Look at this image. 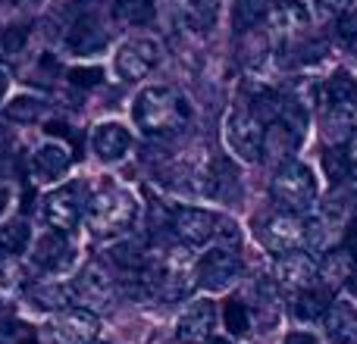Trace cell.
<instances>
[{
  "instance_id": "1",
  "label": "cell",
  "mask_w": 357,
  "mask_h": 344,
  "mask_svg": "<svg viewBox=\"0 0 357 344\" xmlns=\"http://www.w3.org/2000/svg\"><path fill=\"white\" fill-rule=\"evenodd\" d=\"M191 116V107L185 100L182 91L169 85H151L144 88L135 97L132 107V119H135V129H142V135L148 138H163L178 132Z\"/></svg>"
},
{
  "instance_id": "2",
  "label": "cell",
  "mask_w": 357,
  "mask_h": 344,
  "mask_svg": "<svg viewBox=\"0 0 357 344\" xmlns=\"http://www.w3.org/2000/svg\"><path fill=\"white\" fill-rule=\"evenodd\" d=\"M138 216V201L129 188L116 182H107L94 197H88L85 219L98 238H113V235L129 232V226Z\"/></svg>"
},
{
  "instance_id": "3",
  "label": "cell",
  "mask_w": 357,
  "mask_h": 344,
  "mask_svg": "<svg viewBox=\"0 0 357 344\" xmlns=\"http://www.w3.org/2000/svg\"><path fill=\"white\" fill-rule=\"evenodd\" d=\"M273 197L282 210L289 213H298L301 216L304 210H310L317 203V178H314V169L307 163H298V160H289L276 169L273 175Z\"/></svg>"
},
{
  "instance_id": "4",
  "label": "cell",
  "mask_w": 357,
  "mask_h": 344,
  "mask_svg": "<svg viewBox=\"0 0 357 344\" xmlns=\"http://www.w3.org/2000/svg\"><path fill=\"white\" fill-rule=\"evenodd\" d=\"M264 119L254 107H248L245 100L232 107V113L226 116V144L238 160L254 163L264 154Z\"/></svg>"
},
{
  "instance_id": "5",
  "label": "cell",
  "mask_w": 357,
  "mask_h": 344,
  "mask_svg": "<svg viewBox=\"0 0 357 344\" xmlns=\"http://www.w3.org/2000/svg\"><path fill=\"white\" fill-rule=\"evenodd\" d=\"M85 210H88L85 185L69 182L47 194V201H44V219H47V226L56 228V232H69V228L79 226Z\"/></svg>"
},
{
  "instance_id": "6",
  "label": "cell",
  "mask_w": 357,
  "mask_h": 344,
  "mask_svg": "<svg viewBox=\"0 0 357 344\" xmlns=\"http://www.w3.org/2000/svg\"><path fill=\"white\" fill-rule=\"evenodd\" d=\"M216 228H220V216L204 207H176L169 213V232L182 244H207V241L216 238Z\"/></svg>"
},
{
  "instance_id": "7",
  "label": "cell",
  "mask_w": 357,
  "mask_h": 344,
  "mask_svg": "<svg viewBox=\"0 0 357 344\" xmlns=\"http://www.w3.org/2000/svg\"><path fill=\"white\" fill-rule=\"evenodd\" d=\"M241 279V260L229 247H210L197 263V282L207 291H226Z\"/></svg>"
},
{
  "instance_id": "8",
  "label": "cell",
  "mask_w": 357,
  "mask_h": 344,
  "mask_svg": "<svg viewBox=\"0 0 357 344\" xmlns=\"http://www.w3.org/2000/svg\"><path fill=\"white\" fill-rule=\"evenodd\" d=\"M260 238H264V247L276 260L285 257V253H291V251H301L304 247V219L298 213H289V210H285V213H276L264 222Z\"/></svg>"
},
{
  "instance_id": "9",
  "label": "cell",
  "mask_w": 357,
  "mask_h": 344,
  "mask_svg": "<svg viewBox=\"0 0 357 344\" xmlns=\"http://www.w3.org/2000/svg\"><path fill=\"white\" fill-rule=\"evenodd\" d=\"M98 335V316L88 307H63L50 320V338L56 344H88Z\"/></svg>"
},
{
  "instance_id": "10",
  "label": "cell",
  "mask_w": 357,
  "mask_h": 344,
  "mask_svg": "<svg viewBox=\"0 0 357 344\" xmlns=\"http://www.w3.org/2000/svg\"><path fill=\"white\" fill-rule=\"evenodd\" d=\"M157 63H160V44L151 41V38H132V41H126L119 47L113 66H116L119 79L135 81V79H144Z\"/></svg>"
},
{
  "instance_id": "11",
  "label": "cell",
  "mask_w": 357,
  "mask_h": 344,
  "mask_svg": "<svg viewBox=\"0 0 357 344\" xmlns=\"http://www.w3.org/2000/svg\"><path fill=\"white\" fill-rule=\"evenodd\" d=\"M69 291H73L75 304H85V307H104V304L113 301V279H110V272H107V266L100 263V260H91V263H85V269L79 272V279L69 285Z\"/></svg>"
},
{
  "instance_id": "12",
  "label": "cell",
  "mask_w": 357,
  "mask_h": 344,
  "mask_svg": "<svg viewBox=\"0 0 357 344\" xmlns=\"http://www.w3.org/2000/svg\"><path fill=\"white\" fill-rule=\"evenodd\" d=\"M304 132H298L291 123H285L282 116L270 119V125L264 129V160H270L273 166H282V163H289L291 157H295L298 144H301Z\"/></svg>"
},
{
  "instance_id": "13",
  "label": "cell",
  "mask_w": 357,
  "mask_h": 344,
  "mask_svg": "<svg viewBox=\"0 0 357 344\" xmlns=\"http://www.w3.org/2000/svg\"><path fill=\"white\" fill-rule=\"evenodd\" d=\"M213 326H216V307L210 301H197L178 316L176 338L182 344H204V341H210Z\"/></svg>"
},
{
  "instance_id": "14",
  "label": "cell",
  "mask_w": 357,
  "mask_h": 344,
  "mask_svg": "<svg viewBox=\"0 0 357 344\" xmlns=\"http://www.w3.org/2000/svg\"><path fill=\"white\" fill-rule=\"evenodd\" d=\"M314 282H317V263L310 253H304V247L279 257V263H276V285L279 288L304 291Z\"/></svg>"
},
{
  "instance_id": "15",
  "label": "cell",
  "mask_w": 357,
  "mask_h": 344,
  "mask_svg": "<svg viewBox=\"0 0 357 344\" xmlns=\"http://www.w3.org/2000/svg\"><path fill=\"white\" fill-rule=\"evenodd\" d=\"M323 100L333 119H351L357 110V81L348 72H335L323 88Z\"/></svg>"
},
{
  "instance_id": "16",
  "label": "cell",
  "mask_w": 357,
  "mask_h": 344,
  "mask_svg": "<svg viewBox=\"0 0 357 344\" xmlns=\"http://www.w3.org/2000/svg\"><path fill=\"white\" fill-rule=\"evenodd\" d=\"M73 260H75V251H73V244H69L66 232H56L54 228V232H47L35 244V263L41 266L44 272H63L73 266Z\"/></svg>"
},
{
  "instance_id": "17",
  "label": "cell",
  "mask_w": 357,
  "mask_h": 344,
  "mask_svg": "<svg viewBox=\"0 0 357 344\" xmlns=\"http://www.w3.org/2000/svg\"><path fill=\"white\" fill-rule=\"evenodd\" d=\"M91 148L104 163H116V160H123V157L129 154L132 135H129V129H126L123 123H100L98 129H94V135H91Z\"/></svg>"
},
{
  "instance_id": "18",
  "label": "cell",
  "mask_w": 357,
  "mask_h": 344,
  "mask_svg": "<svg viewBox=\"0 0 357 344\" xmlns=\"http://www.w3.org/2000/svg\"><path fill=\"white\" fill-rule=\"evenodd\" d=\"M329 344H357V304L335 301L323 316Z\"/></svg>"
},
{
  "instance_id": "19",
  "label": "cell",
  "mask_w": 357,
  "mask_h": 344,
  "mask_svg": "<svg viewBox=\"0 0 357 344\" xmlns=\"http://www.w3.org/2000/svg\"><path fill=\"white\" fill-rule=\"evenodd\" d=\"M66 44H69V50H75V54H98V50L107 47V31L100 29L94 13H82V16L69 25Z\"/></svg>"
},
{
  "instance_id": "20",
  "label": "cell",
  "mask_w": 357,
  "mask_h": 344,
  "mask_svg": "<svg viewBox=\"0 0 357 344\" xmlns=\"http://www.w3.org/2000/svg\"><path fill=\"white\" fill-rule=\"evenodd\" d=\"M342 222L335 219V216L329 213H320V216H310L307 222H304V247H307L310 253H326L329 247L335 244V238L342 235Z\"/></svg>"
},
{
  "instance_id": "21",
  "label": "cell",
  "mask_w": 357,
  "mask_h": 344,
  "mask_svg": "<svg viewBox=\"0 0 357 344\" xmlns=\"http://www.w3.org/2000/svg\"><path fill=\"white\" fill-rule=\"evenodd\" d=\"M354 272H357V257L351 247H329L323 266L317 269V276L323 279L326 288H335V285H342L345 279H351Z\"/></svg>"
},
{
  "instance_id": "22",
  "label": "cell",
  "mask_w": 357,
  "mask_h": 344,
  "mask_svg": "<svg viewBox=\"0 0 357 344\" xmlns=\"http://www.w3.org/2000/svg\"><path fill=\"white\" fill-rule=\"evenodd\" d=\"M329 310V288L323 285V288H304V291H295V301H291V316H295L298 322H304V326H310V322H320L323 316H326Z\"/></svg>"
},
{
  "instance_id": "23",
  "label": "cell",
  "mask_w": 357,
  "mask_h": 344,
  "mask_svg": "<svg viewBox=\"0 0 357 344\" xmlns=\"http://www.w3.org/2000/svg\"><path fill=\"white\" fill-rule=\"evenodd\" d=\"M270 60V38L264 29H248L241 31V44H238V63L245 72H260L264 63Z\"/></svg>"
},
{
  "instance_id": "24",
  "label": "cell",
  "mask_w": 357,
  "mask_h": 344,
  "mask_svg": "<svg viewBox=\"0 0 357 344\" xmlns=\"http://www.w3.org/2000/svg\"><path fill=\"white\" fill-rule=\"evenodd\" d=\"M69 163H73V154H69L63 144H56V141L41 144V148L31 154V172H35L38 178H56V175H63V172L69 169Z\"/></svg>"
},
{
  "instance_id": "25",
  "label": "cell",
  "mask_w": 357,
  "mask_h": 344,
  "mask_svg": "<svg viewBox=\"0 0 357 344\" xmlns=\"http://www.w3.org/2000/svg\"><path fill=\"white\" fill-rule=\"evenodd\" d=\"M176 10H178V16H182V22L188 25L191 31H197V35H204V31H210L216 25L213 0H178Z\"/></svg>"
},
{
  "instance_id": "26",
  "label": "cell",
  "mask_w": 357,
  "mask_h": 344,
  "mask_svg": "<svg viewBox=\"0 0 357 344\" xmlns=\"http://www.w3.org/2000/svg\"><path fill=\"white\" fill-rule=\"evenodd\" d=\"M113 263H119L129 272H144L151 266V251L142 244V241H123V244L113 247Z\"/></svg>"
},
{
  "instance_id": "27",
  "label": "cell",
  "mask_w": 357,
  "mask_h": 344,
  "mask_svg": "<svg viewBox=\"0 0 357 344\" xmlns=\"http://www.w3.org/2000/svg\"><path fill=\"white\" fill-rule=\"evenodd\" d=\"M270 3L273 0H235V10H232L235 29L238 31L257 29V25L270 16Z\"/></svg>"
},
{
  "instance_id": "28",
  "label": "cell",
  "mask_w": 357,
  "mask_h": 344,
  "mask_svg": "<svg viewBox=\"0 0 357 344\" xmlns=\"http://www.w3.org/2000/svg\"><path fill=\"white\" fill-rule=\"evenodd\" d=\"M6 119H13V123H35V119H41L44 113V100L41 97H31V94H19V97H13L10 104L3 107Z\"/></svg>"
},
{
  "instance_id": "29",
  "label": "cell",
  "mask_w": 357,
  "mask_h": 344,
  "mask_svg": "<svg viewBox=\"0 0 357 344\" xmlns=\"http://www.w3.org/2000/svg\"><path fill=\"white\" fill-rule=\"evenodd\" d=\"M113 13L129 25H144L154 16V0H113Z\"/></svg>"
},
{
  "instance_id": "30",
  "label": "cell",
  "mask_w": 357,
  "mask_h": 344,
  "mask_svg": "<svg viewBox=\"0 0 357 344\" xmlns=\"http://www.w3.org/2000/svg\"><path fill=\"white\" fill-rule=\"evenodd\" d=\"M31 297H35V304L41 310H63L69 301H73V291H69V285L47 282V285H41V288L31 291Z\"/></svg>"
},
{
  "instance_id": "31",
  "label": "cell",
  "mask_w": 357,
  "mask_h": 344,
  "mask_svg": "<svg viewBox=\"0 0 357 344\" xmlns=\"http://www.w3.org/2000/svg\"><path fill=\"white\" fill-rule=\"evenodd\" d=\"M25 244H29V226H25L22 219L6 222V226L0 228V260L19 253Z\"/></svg>"
},
{
  "instance_id": "32",
  "label": "cell",
  "mask_w": 357,
  "mask_h": 344,
  "mask_svg": "<svg viewBox=\"0 0 357 344\" xmlns=\"http://www.w3.org/2000/svg\"><path fill=\"white\" fill-rule=\"evenodd\" d=\"M0 344H38L35 332L19 320H0Z\"/></svg>"
},
{
  "instance_id": "33",
  "label": "cell",
  "mask_w": 357,
  "mask_h": 344,
  "mask_svg": "<svg viewBox=\"0 0 357 344\" xmlns=\"http://www.w3.org/2000/svg\"><path fill=\"white\" fill-rule=\"evenodd\" d=\"M226 329L232 335H245L251 329V310L245 301H229L226 304Z\"/></svg>"
},
{
  "instance_id": "34",
  "label": "cell",
  "mask_w": 357,
  "mask_h": 344,
  "mask_svg": "<svg viewBox=\"0 0 357 344\" xmlns=\"http://www.w3.org/2000/svg\"><path fill=\"white\" fill-rule=\"evenodd\" d=\"M339 41L345 50L357 54V6H348L339 16Z\"/></svg>"
},
{
  "instance_id": "35",
  "label": "cell",
  "mask_w": 357,
  "mask_h": 344,
  "mask_svg": "<svg viewBox=\"0 0 357 344\" xmlns=\"http://www.w3.org/2000/svg\"><path fill=\"white\" fill-rule=\"evenodd\" d=\"M25 282V266L16 263L13 257H3L0 260V288L3 291H13Z\"/></svg>"
},
{
  "instance_id": "36",
  "label": "cell",
  "mask_w": 357,
  "mask_h": 344,
  "mask_svg": "<svg viewBox=\"0 0 357 344\" xmlns=\"http://www.w3.org/2000/svg\"><path fill=\"white\" fill-rule=\"evenodd\" d=\"M323 166H326L329 182L339 185V182H345L351 160H348V154H342V150H326V157H323Z\"/></svg>"
},
{
  "instance_id": "37",
  "label": "cell",
  "mask_w": 357,
  "mask_h": 344,
  "mask_svg": "<svg viewBox=\"0 0 357 344\" xmlns=\"http://www.w3.org/2000/svg\"><path fill=\"white\" fill-rule=\"evenodd\" d=\"M25 41H29V31H25L22 25H13V29H6L3 38H0V54H6V56L22 54Z\"/></svg>"
},
{
  "instance_id": "38",
  "label": "cell",
  "mask_w": 357,
  "mask_h": 344,
  "mask_svg": "<svg viewBox=\"0 0 357 344\" xmlns=\"http://www.w3.org/2000/svg\"><path fill=\"white\" fill-rule=\"evenodd\" d=\"M100 79H104V72H100L98 66H75V69H69V81H73V85H79V88H94Z\"/></svg>"
},
{
  "instance_id": "39",
  "label": "cell",
  "mask_w": 357,
  "mask_h": 344,
  "mask_svg": "<svg viewBox=\"0 0 357 344\" xmlns=\"http://www.w3.org/2000/svg\"><path fill=\"white\" fill-rule=\"evenodd\" d=\"M348 3H351V0H317L314 13H317V19H323V22H326V19H339L342 13L348 10Z\"/></svg>"
},
{
  "instance_id": "40",
  "label": "cell",
  "mask_w": 357,
  "mask_h": 344,
  "mask_svg": "<svg viewBox=\"0 0 357 344\" xmlns=\"http://www.w3.org/2000/svg\"><path fill=\"white\" fill-rule=\"evenodd\" d=\"M285 344H317V338L310 332H291L289 338H285Z\"/></svg>"
},
{
  "instance_id": "41",
  "label": "cell",
  "mask_w": 357,
  "mask_h": 344,
  "mask_svg": "<svg viewBox=\"0 0 357 344\" xmlns=\"http://www.w3.org/2000/svg\"><path fill=\"white\" fill-rule=\"evenodd\" d=\"M348 160H351V166L357 169V132L351 135V141H348Z\"/></svg>"
},
{
  "instance_id": "42",
  "label": "cell",
  "mask_w": 357,
  "mask_h": 344,
  "mask_svg": "<svg viewBox=\"0 0 357 344\" xmlns=\"http://www.w3.org/2000/svg\"><path fill=\"white\" fill-rule=\"evenodd\" d=\"M6 85H10V75L0 69V97H3V91H6Z\"/></svg>"
},
{
  "instance_id": "43",
  "label": "cell",
  "mask_w": 357,
  "mask_h": 344,
  "mask_svg": "<svg viewBox=\"0 0 357 344\" xmlns=\"http://www.w3.org/2000/svg\"><path fill=\"white\" fill-rule=\"evenodd\" d=\"M6 201H10V191H6V188H0V213H3V210H6Z\"/></svg>"
},
{
  "instance_id": "44",
  "label": "cell",
  "mask_w": 357,
  "mask_h": 344,
  "mask_svg": "<svg viewBox=\"0 0 357 344\" xmlns=\"http://www.w3.org/2000/svg\"><path fill=\"white\" fill-rule=\"evenodd\" d=\"M207 344H229V341H222V338H213V341H207Z\"/></svg>"
},
{
  "instance_id": "45",
  "label": "cell",
  "mask_w": 357,
  "mask_h": 344,
  "mask_svg": "<svg viewBox=\"0 0 357 344\" xmlns=\"http://www.w3.org/2000/svg\"><path fill=\"white\" fill-rule=\"evenodd\" d=\"M88 344H100V341H88Z\"/></svg>"
}]
</instances>
